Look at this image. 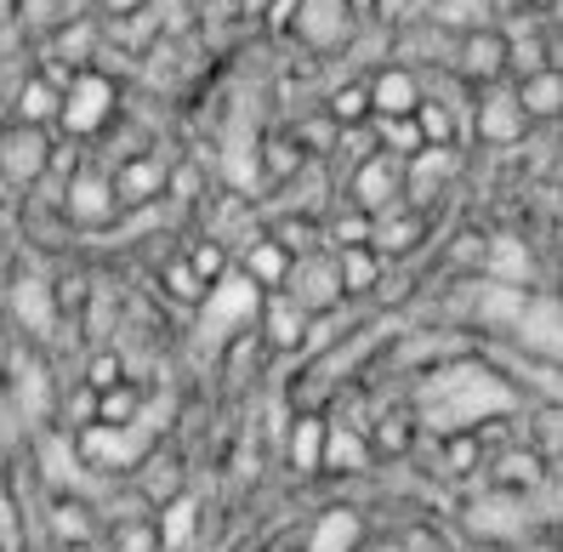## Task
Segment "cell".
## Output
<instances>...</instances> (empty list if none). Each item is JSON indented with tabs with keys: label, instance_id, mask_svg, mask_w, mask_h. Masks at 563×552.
Listing matches in <instances>:
<instances>
[{
	"label": "cell",
	"instance_id": "6da1fadb",
	"mask_svg": "<svg viewBox=\"0 0 563 552\" xmlns=\"http://www.w3.org/2000/svg\"><path fill=\"white\" fill-rule=\"evenodd\" d=\"M523 387L495 365V360H439L427 365L416 394H410V416H416V433H461V428H478V421H507L518 410Z\"/></svg>",
	"mask_w": 563,
	"mask_h": 552
},
{
	"label": "cell",
	"instance_id": "7a4b0ae2",
	"mask_svg": "<svg viewBox=\"0 0 563 552\" xmlns=\"http://www.w3.org/2000/svg\"><path fill=\"white\" fill-rule=\"evenodd\" d=\"M262 297H268V290H262L245 268L228 263V268L200 290V302H194V342H200V353H217L228 336L256 331Z\"/></svg>",
	"mask_w": 563,
	"mask_h": 552
},
{
	"label": "cell",
	"instance_id": "3957f363",
	"mask_svg": "<svg viewBox=\"0 0 563 552\" xmlns=\"http://www.w3.org/2000/svg\"><path fill=\"white\" fill-rule=\"evenodd\" d=\"M75 444V456L86 473L97 478H125V473H137L154 450H159V433L148 428V421H80V428L69 433Z\"/></svg>",
	"mask_w": 563,
	"mask_h": 552
},
{
	"label": "cell",
	"instance_id": "277c9868",
	"mask_svg": "<svg viewBox=\"0 0 563 552\" xmlns=\"http://www.w3.org/2000/svg\"><path fill=\"white\" fill-rule=\"evenodd\" d=\"M114 114H120V86H114V75H103V69H75L69 80H63V97H57V132L63 137H75V143H86V137H103L109 125H114Z\"/></svg>",
	"mask_w": 563,
	"mask_h": 552
},
{
	"label": "cell",
	"instance_id": "5b68a950",
	"mask_svg": "<svg viewBox=\"0 0 563 552\" xmlns=\"http://www.w3.org/2000/svg\"><path fill=\"white\" fill-rule=\"evenodd\" d=\"M347 194H353V206L364 217H387V211H405V154H393V148H371L353 166L347 177Z\"/></svg>",
	"mask_w": 563,
	"mask_h": 552
},
{
	"label": "cell",
	"instance_id": "8992f818",
	"mask_svg": "<svg viewBox=\"0 0 563 552\" xmlns=\"http://www.w3.org/2000/svg\"><path fill=\"white\" fill-rule=\"evenodd\" d=\"M0 313H12V324H18L23 336L52 342V331H57V313H63V308H57V285H52V274H41V268H23V274H12Z\"/></svg>",
	"mask_w": 563,
	"mask_h": 552
},
{
	"label": "cell",
	"instance_id": "52a82bcc",
	"mask_svg": "<svg viewBox=\"0 0 563 552\" xmlns=\"http://www.w3.org/2000/svg\"><path fill=\"white\" fill-rule=\"evenodd\" d=\"M46 166H52V125L18 120L12 132H0V183L35 188L46 183Z\"/></svg>",
	"mask_w": 563,
	"mask_h": 552
},
{
	"label": "cell",
	"instance_id": "ba28073f",
	"mask_svg": "<svg viewBox=\"0 0 563 552\" xmlns=\"http://www.w3.org/2000/svg\"><path fill=\"white\" fill-rule=\"evenodd\" d=\"M467 125H473L478 143H495V148H512V143L529 137V114H523V103H518V91L501 86V80L484 86V97L467 109Z\"/></svg>",
	"mask_w": 563,
	"mask_h": 552
},
{
	"label": "cell",
	"instance_id": "9c48e42d",
	"mask_svg": "<svg viewBox=\"0 0 563 552\" xmlns=\"http://www.w3.org/2000/svg\"><path fill=\"white\" fill-rule=\"evenodd\" d=\"M63 217H69L75 229H109V222L120 217L114 177H109V172H97V166L69 172V183H63Z\"/></svg>",
	"mask_w": 563,
	"mask_h": 552
},
{
	"label": "cell",
	"instance_id": "30bf717a",
	"mask_svg": "<svg viewBox=\"0 0 563 552\" xmlns=\"http://www.w3.org/2000/svg\"><path fill=\"white\" fill-rule=\"evenodd\" d=\"M290 35L302 41L308 52H347L353 35H358V18H353L347 0H302Z\"/></svg>",
	"mask_w": 563,
	"mask_h": 552
},
{
	"label": "cell",
	"instance_id": "8fae6325",
	"mask_svg": "<svg viewBox=\"0 0 563 552\" xmlns=\"http://www.w3.org/2000/svg\"><path fill=\"white\" fill-rule=\"evenodd\" d=\"M455 177H461L455 143H416L405 154V206H433Z\"/></svg>",
	"mask_w": 563,
	"mask_h": 552
},
{
	"label": "cell",
	"instance_id": "7c38bea8",
	"mask_svg": "<svg viewBox=\"0 0 563 552\" xmlns=\"http://www.w3.org/2000/svg\"><path fill=\"white\" fill-rule=\"evenodd\" d=\"M279 290H290V297L308 308V319H319V313H330V308H342V302H347V297H342L336 256H319V251L290 256V274H285V285H279Z\"/></svg>",
	"mask_w": 563,
	"mask_h": 552
},
{
	"label": "cell",
	"instance_id": "4fadbf2b",
	"mask_svg": "<svg viewBox=\"0 0 563 552\" xmlns=\"http://www.w3.org/2000/svg\"><path fill=\"white\" fill-rule=\"evenodd\" d=\"M450 75H455V80H467V86L501 80V75H507V41H501V29L484 23V29H467V35H455Z\"/></svg>",
	"mask_w": 563,
	"mask_h": 552
},
{
	"label": "cell",
	"instance_id": "5bb4252c",
	"mask_svg": "<svg viewBox=\"0 0 563 552\" xmlns=\"http://www.w3.org/2000/svg\"><path fill=\"white\" fill-rule=\"evenodd\" d=\"M467 530L484 541H523L536 530V512L523 507V490H489L484 501L467 507Z\"/></svg>",
	"mask_w": 563,
	"mask_h": 552
},
{
	"label": "cell",
	"instance_id": "9a60e30c",
	"mask_svg": "<svg viewBox=\"0 0 563 552\" xmlns=\"http://www.w3.org/2000/svg\"><path fill=\"white\" fill-rule=\"evenodd\" d=\"M536 285H501V279H484V285H473V290H461L455 302H467L461 313H467L478 331H489V336H507L512 331V319L523 313V297Z\"/></svg>",
	"mask_w": 563,
	"mask_h": 552
},
{
	"label": "cell",
	"instance_id": "2e32d148",
	"mask_svg": "<svg viewBox=\"0 0 563 552\" xmlns=\"http://www.w3.org/2000/svg\"><path fill=\"white\" fill-rule=\"evenodd\" d=\"M35 467H41V478L52 484V496H86V501H97V484H91L97 473L80 467L69 433H41V439H35Z\"/></svg>",
	"mask_w": 563,
	"mask_h": 552
},
{
	"label": "cell",
	"instance_id": "e0dca14e",
	"mask_svg": "<svg viewBox=\"0 0 563 552\" xmlns=\"http://www.w3.org/2000/svg\"><path fill=\"white\" fill-rule=\"evenodd\" d=\"M529 360H552L558 365V347H563V319H558V297H541V290H529L523 297V313L512 319L507 331Z\"/></svg>",
	"mask_w": 563,
	"mask_h": 552
},
{
	"label": "cell",
	"instance_id": "ac0fdd59",
	"mask_svg": "<svg viewBox=\"0 0 563 552\" xmlns=\"http://www.w3.org/2000/svg\"><path fill=\"white\" fill-rule=\"evenodd\" d=\"M364 91H371V114H416L421 69H410V63H382V69L364 75Z\"/></svg>",
	"mask_w": 563,
	"mask_h": 552
},
{
	"label": "cell",
	"instance_id": "d6986e66",
	"mask_svg": "<svg viewBox=\"0 0 563 552\" xmlns=\"http://www.w3.org/2000/svg\"><path fill=\"white\" fill-rule=\"evenodd\" d=\"M478 268H484V279H501V285H536L541 279L536 251H529L518 234H484Z\"/></svg>",
	"mask_w": 563,
	"mask_h": 552
},
{
	"label": "cell",
	"instance_id": "ffe728a7",
	"mask_svg": "<svg viewBox=\"0 0 563 552\" xmlns=\"http://www.w3.org/2000/svg\"><path fill=\"white\" fill-rule=\"evenodd\" d=\"M256 324H262V336H268V347H285V353L308 347V331H313L308 308L296 302L290 290H268V297H262V313H256Z\"/></svg>",
	"mask_w": 563,
	"mask_h": 552
},
{
	"label": "cell",
	"instance_id": "44dd1931",
	"mask_svg": "<svg viewBox=\"0 0 563 552\" xmlns=\"http://www.w3.org/2000/svg\"><path fill=\"white\" fill-rule=\"evenodd\" d=\"M12 405L23 421H46L57 410V382H52L46 360H29V353L12 360Z\"/></svg>",
	"mask_w": 563,
	"mask_h": 552
},
{
	"label": "cell",
	"instance_id": "7402d4cb",
	"mask_svg": "<svg viewBox=\"0 0 563 552\" xmlns=\"http://www.w3.org/2000/svg\"><path fill=\"white\" fill-rule=\"evenodd\" d=\"M371 456V439L364 428H347V421H324V444H319V473H364Z\"/></svg>",
	"mask_w": 563,
	"mask_h": 552
},
{
	"label": "cell",
	"instance_id": "603a6c76",
	"mask_svg": "<svg viewBox=\"0 0 563 552\" xmlns=\"http://www.w3.org/2000/svg\"><path fill=\"white\" fill-rule=\"evenodd\" d=\"M358 547H364V512L358 507H324L302 541V552H358Z\"/></svg>",
	"mask_w": 563,
	"mask_h": 552
},
{
	"label": "cell",
	"instance_id": "cb8c5ba5",
	"mask_svg": "<svg viewBox=\"0 0 563 552\" xmlns=\"http://www.w3.org/2000/svg\"><path fill=\"white\" fill-rule=\"evenodd\" d=\"M165 159L159 154H131V159H120L114 166V194H120V206H148V200H159L165 194Z\"/></svg>",
	"mask_w": 563,
	"mask_h": 552
},
{
	"label": "cell",
	"instance_id": "d4e9b609",
	"mask_svg": "<svg viewBox=\"0 0 563 552\" xmlns=\"http://www.w3.org/2000/svg\"><path fill=\"white\" fill-rule=\"evenodd\" d=\"M46 525H52L57 547H86V541H97V501H86V496H52Z\"/></svg>",
	"mask_w": 563,
	"mask_h": 552
},
{
	"label": "cell",
	"instance_id": "484cf974",
	"mask_svg": "<svg viewBox=\"0 0 563 552\" xmlns=\"http://www.w3.org/2000/svg\"><path fill=\"white\" fill-rule=\"evenodd\" d=\"M200 530V496L194 490H177L159 501V518H154V536H159V552H183Z\"/></svg>",
	"mask_w": 563,
	"mask_h": 552
},
{
	"label": "cell",
	"instance_id": "4316f807",
	"mask_svg": "<svg viewBox=\"0 0 563 552\" xmlns=\"http://www.w3.org/2000/svg\"><path fill=\"white\" fill-rule=\"evenodd\" d=\"M512 91H518L529 125H547V120H558V109H563V75H558V63H547V69H536V75H518Z\"/></svg>",
	"mask_w": 563,
	"mask_h": 552
},
{
	"label": "cell",
	"instance_id": "83f0119b",
	"mask_svg": "<svg viewBox=\"0 0 563 552\" xmlns=\"http://www.w3.org/2000/svg\"><path fill=\"white\" fill-rule=\"evenodd\" d=\"M410 120H416L421 143H461V137H473L467 109H450V103H439V97H427V91H421V103H416Z\"/></svg>",
	"mask_w": 563,
	"mask_h": 552
},
{
	"label": "cell",
	"instance_id": "f1b7e54d",
	"mask_svg": "<svg viewBox=\"0 0 563 552\" xmlns=\"http://www.w3.org/2000/svg\"><path fill=\"white\" fill-rule=\"evenodd\" d=\"M330 256H336V274H342V297H364V290L382 285L387 256H376L371 240H364V245H342V251H330Z\"/></svg>",
	"mask_w": 563,
	"mask_h": 552
},
{
	"label": "cell",
	"instance_id": "f546056e",
	"mask_svg": "<svg viewBox=\"0 0 563 552\" xmlns=\"http://www.w3.org/2000/svg\"><path fill=\"white\" fill-rule=\"evenodd\" d=\"M364 439H371V456H376V462H399V456H410V444H416L421 433H416V416H410V410H382L376 428L364 433Z\"/></svg>",
	"mask_w": 563,
	"mask_h": 552
},
{
	"label": "cell",
	"instance_id": "4dcf8cb0",
	"mask_svg": "<svg viewBox=\"0 0 563 552\" xmlns=\"http://www.w3.org/2000/svg\"><path fill=\"white\" fill-rule=\"evenodd\" d=\"M240 268H245L262 290H279L285 274H290V251H285L274 234H262V240H251V245L240 251Z\"/></svg>",
	"mask_w": 563,
	"mask_h": 552
},
{
	"label": "cell",
	"instance_id": "1f68e13d",
	"mask_svg": "<svg viewBox=\"0 0 563 552\" xmlns=\"http://www.w3.org/2000/svg\"><path fill=\"white\" fill-rule=\"evenodd\" d=\"M319 444H324V416H296L290 428H285V439H279V450H285V462L296 467V473H319Z\"/></svg>",
	"mask_w": 563,
	"mask_h": 552
},
{
	"label": "cell",
	"instance_id": "d6a6232c",
	"mask_svg": "<svg viewBox=\"0 0 563 552\" xmlns=\"http://www.w3.org/2000/svg\"><path fill=\"white\" fill-rule=\"evenodd\" d=\"M222 183L240 194V200H251V194H262L268 188V177H262V154H256V143H228L222 148Z\"/></svg>",
	"mask_w": 563,
	"mask_h": 552
},
{
	"label": "cell",
	"instance_id": "836d02e7",
	"mask_svg": "<svg viewBox=\"0 0 563 552\" xmlns=\"http://www.w3.org/2000/svg\"><path fill=\"white\" fill-rule=\"evenodd\" d=\"M421 18H433L439 29H450V35H467V29L495 23L489 0H427V12H421Z\"/></svg>",
	"mask_w": 563,
	"mask_h": 552
},
{
	"label": "cell",
	"instance_id": "e575fe53",
	"mask_svg": "<svg viewBox=\"0 0 563 552\" xmlns=\"http://www.w3.org/2000/svg\"><path fill=\"white\" fill-rule=\"evenodd\" d=\"M57 97H63V86L41 69V75H29L23 80V91H18V120H29V125H52L57 120Z\"/></svg>",
	"mask_w": 563,
	"mask_h": 552
},
{
	"label": "cell",
	"instance_id": "d590c367",
	"mask_svg": "<svg viewBox=\"0 0 563 552\" xmlns=\"http://www.w3.org/2000/svg\"><path fill=\"white\" fill-rule=\"evenodd\" d=\"M547 484V467H541V456L536 450H507L501 462H495V490H541Z\"/></svg>",
	"mask_w": 563,
	"mask_h": 552
},
{
	"label": "cell",
	"instance_id": "8d00e7d4",
	"mask_svg": "<svg viewBox=\"0 0 563 552\" xmlns=\"http://www.w3.org/2000/svg\"><path fill=\"white\" fill-rule=\"evenodd\" d=\"M256 154H262V177H268V183H290L296 172H302V159H308L302 148H296V137H279V132L262 137Z\"/></svg>",
	"mask_w": 563,
	"mask_h": 552
},
{
	"label": "cell",
	"instance_id": "74e56055",
	"mask_svg": "<svg viewBox=\"0 0 563 552\" xmlns=\"http://www.w3.org/2000/svg\"><path fill=\"white\" fill-rule=\"evenodd\" d=\"M137 410H143V387L131 382V376H120L114 387H97V421H137Z\"/></svg>",
	"mask_w": 563,
	"mask_h": 552
},
{
	"label": "cell",
	"instance_id": "f35d334b",
	"mask_svg": "<svg viewBox=\"0 0 563 552\" xmlns=\"http://www.w3.org/2000/svg\"><path fill=\"white\" fill-rule=\"evenodd\" d=\"M439 444H444V467H450L455 478H473V473L484 467V439H478L473 428H461V433H444Z\"/></svg>",
	"mask_w": 563,
	"mask_h": 552
},
{
	"label": "cell",
	"instance_id": "ab89813d",
	"mask_svg": "<svg viewBox=\"0 0 563 552\" xmlns=\"http://www.w3.org/2000/svg\"><path fill=\"white\" fill-rule=\"evenodd\" d=\"M137 473H143L137 490H143V501H154V507H159L165 496H177V490H183V467H177L172 456H159V450H154V456H148Z\"/></svg>",
	"mask_w": 563,
	"mask_h": 552
},
{
	"label": "cell",
	"instance_id": "60d3db41",
	"mask_svg": "<svg viewBox=\"0 0 563 552\" xmlns=\"http://www.w3.org/2000/svg\"><path fill=\"white\" fill-rule=\"evenodd\" d=\"M324 114L336 120V125H364V120H371V91H364V80H347V86L330 91Z\"/></svg>",
	"mask_w": 563,
	"mask_h": 552
},
{
	"label": "cell",
	"instance_id": "b9f144b4",
	"mask_svg": "<svg viewBox=\"0 0 563 552\" xmlns=\"http://www.w3.org/2000/svg\"><path fill=\"white\" fill-rule=\"evenodd\" d=\"M159 285H165V290H172V297H177V302H188V308H194V302H200V290H206V279H200V274H194V268H188V256H172V263H165V268H159Z\"/></svg>",
	"mask_w": 563,
	"mask_h": 552
},
{
	"label": "cell",
	"instance_id": "7bdbcfd3",
	"mask_svg": "<svg viewBox=\"0 0 563 552\" xmlns=\"http://www.w3.org/2000/svg\"><path fill=\"white\" fill-rule=\"evenodd\" d=\"M114 552H159V536H154V518H120L114 525Z\"/></svg>",
	"mask_w": 563,
	"mask_h": 552
},
{
	"label": "cell",
	"instance_id": "ee69618b",
	"mask_svg": "<svg viewBox=\"0 0 563 552\" xmlns=\"http://www.w3.org/2000/svg\"><path fill=\"white\" fill-rule=\"evenodd\" d=\"M0 552H23V507L0 478Z\"/></svg>",
	"mask_w": 563,
	"mask_h": 552
},
{
	"label": "cell",
	"instance_id": "f6af8a7d",
	"mask_svg": "<svg viewBox=\"0 0 563 552\" xmlns=\"http://www.w3.org/2000/svg\"><path fill=\"white\" fill-rule=\"evenodd\" d=\"M91 46H97V29H91V23H63V29H57V57L80 63V69H86Z\"/></svg>",
	"mask_w": 563,
	"mask_h": 552
},
{
	"label": "cell",
	"instance_id": "bcb514c9",
	"mask_svg": "<svg viewBox=\"0 0 563 552\" xmlns=\"http://www.w3.org/2000/svg\"><path fill=\"white\" fill-rule=\"evenodd\" d=\"M120 376H125V360H120L114 347H97L91 360H86V387H91V394H97V387H114Z\"/></svg>",
	"mask_w": 563,
	"mask_h": 552
},
{
	"label": "cell",
	"instance_id": "7dc6e473",
	"mask_svg": "<svg viewBox=\"0 0 563 552\" xmlns=\"http://www.w3.org/2000/svg\"><path fill=\"white\" fill-rule=\"evenodd\" d=\"M188 268H194V274H200V279L211 285V279H217V274L228 268V251H222L217 240H200V245L188 251Z\"/></svg>",
	"mask_w": 563,
	"mask_h": 552
},
{
	"label": "cell",
	"instance_id": "c3c4849f",
	"mask_svg": "<svg viewBox=\"0 0 563 552\" xmlns=\"http://www.w3.org/2000/svg\"><path fill=\"white\" fill-rule=\"evenodd\" d=\"M330 143H336V120H308V125H296V148H302V154H313V148H330Z\"/></svg>",
	"mask_w": 563,
	"mask_h": 552
},
{
	"label": "cell",
	"instance_id": "681fc988",
	"mask_svg": "<svg viewBox=\"0 0 563 552\" xmlns=\"http://www.w3.org/2000/svg\"><path fill=\"white\" fill-rule=\"evenodd\" d=\"M165 188H172L177 200H200V188H206V177L194 172V159H183V166H172V172H165Z\"/></svg>",
	"mask_w": 563,
	"mask_h": 552
},
{
	"label": "cell",
	"instance_id": "f907efd6",
	"mask_svg": "<svg viewBox=\"0 0 563 552\" xmlns=\"http://www.w3.org/2000/svg\"><path fill=\"white\" fill-rule=\"evenodd\" d=\"M296 7H302V0H268V7H262V29H268V35H290V23H296Z\"/></svg>",
	"mask_w": 563,
	"mask_h": 552
},
{
	"label": "cell",
	"instance_id": "816d5d0a",
	"mask_svg": "<svg viewBox=\"0 0 563 552\" xmlns=\"http://www.w3.org/2000/svg\"><path fill=\"white\" fill-rule=\"evenodd\" d=\"M330 240H336V245H364V240H371V217L353 211L342 222H330Z\"/></svg>",
	"mask_w": 563,
	"mask_h": 552
},
{
	"label": "cell",
	"instance_id": "f5cc1de1",
	"mask_svg": "<svg viewBox=\"0 0 563 552\" xmlns=\"http://www.w3.org/2000/svg\"><path fill=\"white\" fill-rule=\"evenodd\" d=\"M558 433H563L558 399H541V416H536V444H541V450H552V444H558Z\"/></svg>",
	"mask_w": 563,
	"mask_h": 552
},
{
	"label": "cell",
	"instance_id": "db71d44e",
	"mask_svg": "<svg viewBox=\"0 0 563 552\" xmlns=\"http://www.w3.org/2000/svg\"><path fill=\"white\" fill-rule=\"evenodd\" d=\"M91 7L103 12L109 23H120V18H143V12L154 7V0H91Z\"/></svg>",
	"mask_w": 563,
	"mask_h": 552
},
{
	"label": "cell",
	"instance_id": "11a10c76",
	"mask_svg": "<svg viewBox=\"0 0 563 552\" xmlns=\"http://www.w3.org/2000/svg\"><path fill=\"white\" fill-rule=\"evenodd\" d=\"M478 251H484V234H461V240L450 245V263H461V268H478Z\"/></svg>",
	"mask_w": 563,
	"mask_h": 552
},
{
	"label": "cell",
	"instance_id": "9f6ffc18",
	"mask_svg": "<svg viewBox=\"0 0 563 552\" xmlns=\"http://www.w3.org/2000/svg\"><path fill=\"white\" fill-rule=\"evenodd\" d=\"M52 285H57V308H80V297L91 290L86 274H75V279H52Z\"/></svg>",
	"mask_w": 563,
	"mask_h": 552
},
{
	"label": "cell",
	"instance_id": "6f0895ef",
	"mask_svg": "<svg viewBox=\"0 0 563 552\" xmlns=\"http://www.w3.org/2000/svg\"><path fill=\"white\" fill-rule=\"evenodd\" d=\"M63 410H69V421L80 428V421H91V410H97V394H91V387H75V394H69V405H63Z\"/></svg>",
	"mask_w": 563,
	"mask_h": 552
},
{
	"label": "cell",
	"instance_id": "680465c9",
	"mask_svg": "<svg viewBox=\"0 0 563 552\" xmlns=\"http://www.w3.org/2000/svg\"><path fill=\"white\" fill-rule=\"evenodd\" d=\"M262 7H268V0H240V12H245V18H262Z\"/></svg>",
	"mask_w": 563,
	"mask_h": 552
},
{
	"label": "cell",
	"instance_id": "91938a15",
	"mask_svg": "<svg viewBox=\"0 0 563 552\" xmlns=\"http://www.w3.org/2000/svg\"><path fill=\"white\" fill-rule=\"evenodd\" d=\"M347 7H353V18H371V7H376V0H347Z\"/></svg>",
	"mask_w": 563,
	"mask_h": 552
},
{
	"label": "cell",
	"instance_id": "94428289",
	"mask_svg": "<svg viewBox=\"0 0 563 552\" xmlns=\"http://www.w3.org/2000/svg\"><path fill=\"white\" fill-rule=\"evenodd\" d=\"M358 552H405L399 541H376V547H358Z\"/></svg>",
	"mask_w": 563,
	"mask_h": 552
},
{
	"label": "cell",
	"instance_id": "6125c7cd",
	"mask_svg": "<svg viewBox=\"0 0 563 552\" xmlns=\"http://www.w3.org/2000/svg\"><path fill=\"white\" fill-rule=\"evenodd\" d=\"M12 12H18V0H0V23H7Z\"/></svg>",
	"mask_w": 563,
	"mask_h": 552
},
{
	"label": "cell",
	"instance_id": "be15d7a7",
	"mask_svg": "<svg viewBox=\"0 0 563 552\" xmlns=\"http://www.w3.org/2000/svg\"><path fill=\"white\" fill-rule=\"evenodd\" d=\"M529 7H536V12H552V7H558V0H529Z\"/></svg>",
	"mask_w": 563,
	"mask_h": 552
},
{
	"label": "cell",
	"instance_id": "e7e4bbea",
	"mask_svg": "<svg viewBox=\"0 0 563 552\" xmlns=\"http://www.w3.org/2000/svg\"><path fill=\"white\" fill-rule=\"evenodd\" d=\"M57 552H97V541H86V547H57Z\"/></svg>",
	"mask_w": 563,
	"mask_h": 552
},
{
	"label": "cell",
	"instance_id": "03108f58",
	"mask_svg": "<svg viewBox=\"0 0 563 552\" xmlns=\"http://www.w3.org/2000/svg\"><path fill=\"white\" fill-rule=\"evenodd\" d=\"M18 7H46V0H18Z\"/></svg>",
	"mask_w": 563,
	"mask_h": 552
},
{
	"label": "cell",
	"instance_id": "003e7915",
	"mask_svg": "<svg viewBox=\"0 0 563 552\" xmlns=\"http://www.w3.org/2000/svg\"><path fill=\"white\" fill-rule=\"evenodd\" d=\"M0 462H7V444H0Z\"/></svg>",
	"mask_w": 563,
	"mask_h": 552
}]
</instances>
